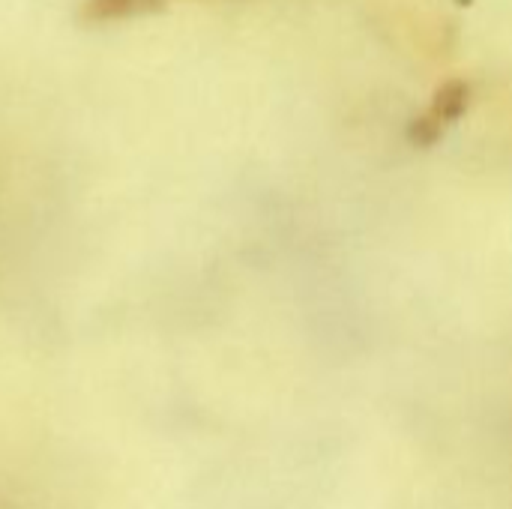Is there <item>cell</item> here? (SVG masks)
Listing matches in <instances>:
<instances>
[{"mask_svg": "<svg viewBox=\"0 0 512 509\" xmlns=\"http://www.w3.org/2000/svg\"><path fill=\"white\" fill-rule=\"evenodd\" d=\"M468 105H471V84L468 81H462V78H456V81H447L438 93H435V99H432V105L414 120V129H411V135H414V141H420V144H435L465 111H468Z\"/></svg>", "mask_w": 512, "mask_h": 509, "instance_id": "6da1fadb", "label": "cell"}]
</instances>
